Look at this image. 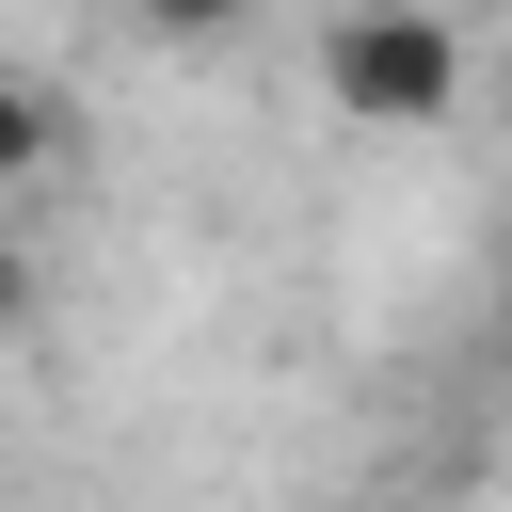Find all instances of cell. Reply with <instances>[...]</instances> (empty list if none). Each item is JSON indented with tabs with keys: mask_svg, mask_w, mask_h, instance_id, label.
I'll list each match as a JSON object with an SVG mask.
<instances>
[{
	"mask_svg": "<svg viewBox=\"0 0 512 512\" xmlns=\"http://www.w3.org/2000/svg\"><path fill=\"white\" fill-rule=\"evenodd\" d=\"M320 96H336L352 128H448V96H464V32H448L432 0H352V16L320 32Z\"/></svg>",
	"mask_w": 512,
	"mask_h": 512,
	"instance_id": "1",
	"label": "cell"
},
{
	"mask_svg": "<svg viewBox=\"0 0 512 512\" xmlns=\"http://www.w3.org/2000/svg\"><path fill=\"white\" fill-rule=\"evenodd\" d=\"M48 144H64V128H48V96H32V80H0V192H16V176H48Z\"/></svg>",
	"mask_w": 512,
	"mask_h": 512,
	"instance_id": "2",
	"label": "cell"
},
{
	"mask_svg": "<svg viewBox=\"0 0 512 512\" xmlns=\"http://www.w3.org/2000/svg\"><path fill=\"white\" fill-rule=\"evenodd\" d=\"M128 16H144V32H176V48H208V32H240L256 0H128Z\"/></svg>",
	"mask_w": 512,
	"mask_h": 512,
	"instance_id": "3",
	"label": "cell"
},
{
	"mask_svg": "<svg viewBox=\"0 0 512 512\" xmlns=\"http://www.w3.org/2000/svg\"><path fill=\"white\" fill-rule=\"evenodd\" d=\"M16 320H32V256L0 240V336H16Z\"/></svg>",
	"mask_w": 512,
	"mask_h": 512,
	"instance_id": "4",
	"label": "cell"
}]
</instances>
